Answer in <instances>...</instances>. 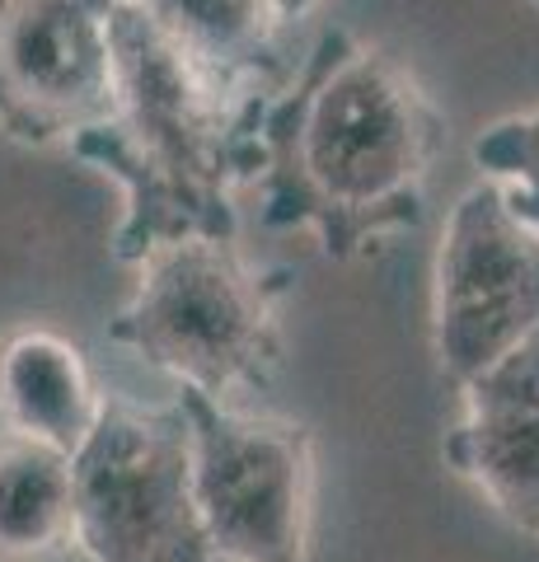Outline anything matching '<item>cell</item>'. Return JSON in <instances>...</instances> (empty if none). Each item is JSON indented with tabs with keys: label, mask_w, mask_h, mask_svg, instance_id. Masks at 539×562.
<instances>
[{
	"label": "cell",
	"mask_w": 539,
	"mask_h": 562,
	"mask_svg": "<svg viewBox=\"0 0 539 562\" xmlns=\"http://www.w3.org/2000/svg\"><path fill=\"white\" fill-rule=\"evenodd\" d=\"M446 117L390 47L324 29L258 122V221L310 231L334 262L427 216Z\"/></svg>",
	"instance_id": "1"
},
{
	"label": "cell",
	"mask_w": 539,
	"mask_h": 562,
	"mask_svg": "<svg viewBox=\"0 0 539 562\" xmlns=\"http://www.w3.org/2000/svg\"><path fill=\"white\" fill-rule=\"evenodd\" d=\"M113 113L71 140L76 160L123 183L113 254L142 262L173 239H235V188L258 179V122L277 90L198 61L132 0L113 10Z\"/></svg>",
	"instance_id": "2"
},
{
	"label": "cell",
	"mask_w": 539,
	"mask_h": 562,
	"mask_svg": "<svg viewBox=\"0 0 539 562\" xmlns=\"http://www.w3.org/2000/svg\"><path fill=\"white\" fill-rule=\"evenodd\" d=\"M109 338L216 403L268 390L282 371L287 272L245 262L235 239H173L150 249Z\"/></svg>",
	"instance_id": "3"
},
{
	"label": "cell",
	"mask_w": 539,
	"mask_h": 562,
	"mask_svg": "<svg viewBox=\"0 0 539 562\" xmlns=\"http://www.w3.org/2000/svg\"><path fill=\"white\" fill-rule=\"evenodd\" d=\"M71 469L85 562H216L193 497V441L179 403L136 408L103 398Z\"/></svg>",
	"instance_id": "4"
},
{
	"label": "cell",
	"mask_w": 539,
	"mask_h": 562,
	"mask_svg": "<svg viewBox=\"0 0 539 562\" xmlns=\"http://www.w3.org/2000/svg\"><path fill=\"white\" fill-rule=\"evenodd\" d=\"M193 441V497L216 562H310L315 436L249 417L198 390L179 394Z\"/></svg>",
	"instance_id": "5"
},
{
	"label": "cell",
	"mask_w": 539,
	"mask_h": 562,
	"mask_svg": "<svg viewBox=\"0 0 539 562\" xmlns=\"http://www.w3.org/2000/svg\"><path fill=\"white\" fill-rule=\"evenodd\" d=\"M539 328V235L512 216L497 183H474L450 206L437 291H431V338L441 375L456 384L493 366L502 351Z\"/></svg>",
	"instance_id": "6"
},
{
	"label": "cell",
	"mask_w": 539,
	"mask_h": 562,
	"mask_svg": "<svg viewBox=\"0 0 539 562\" xmlns=\"http://www.w3.org/2000/svg\"><path fill=\"white\" fill-rule=\"evenodd\" d=\"M117 0H0V132L71 146L117 103Z\"/></svg>",
	"instance_id": "7"
},
{
	"label": "cell",
	"mask_w": 539,
	"mask_h": 562,
	"mask_svg": "<svg viewBox=\"0 0 539 562\" xmlns=\"http://www.w3.org/2000/svg\"><path fill=\"white\" fill-rule=\"evenodd\" d=\"M464 417L446 431V464L516 530L539 539V328L460 384Z\"/></svg>",
	"instance_id": "8"
},
{
	"label": "cell",
	"mask_w": 539,
	"mask_h": 562,
	"mask_svg": "<svg viewBox=\"0 0 539 562\" xmlns=\"http://www.w3.org/2000/svg\"><path fill=\"white\" fill-rule=\"evenodd\" d=\"M103 394L85 351L52 328H20L0 342V422L66 454L94 431Z\"/></svg>",
	"instance_id": "9"
},
{
	"label": "cell",
	"mask_w": 539,
	"mask_h": 562,
	"mask_svg": "<svg viewBox=\"0 0 539 562\" xmlns=\"http://www.w3.org/2000/svg\"><path fill=\"white\" fill-rule=\"evenodd\" d=\"M76 549V469L71 454L0 436V562H52Z\"/></svg>",
	"instance_id": "10"
},
{
	"label": "cell",
	"mask_w": 539,
	"mask_h": 562,
	"mask_svg": "<svg viewBox=\"0 0 539 562\" xmlns=\"http://www.w3.org/2000/svg\"><path fill=\"white\" fill-rule=\"evenodd\" d=\"M132 5H142L173 43H183L221 76L272 85V33L282 29L272 0H132Z\"/></svg>",
	"instance_id": "11"
},
{
	"label": "cell",
	"mask_w": 539,
	"mask_h": 562,
	"mask_svg": "<svg viewBox=\"0 0 539 562\" xmlns=\"http://www.w3.org/2000/svg\"><path fill=\"white\" fill-rule=\"evenodd\" d=\"M469 155L483 169V179L497 183L512 216L539 235V109L493 122Z\"/></svg>",
	"instance_id": "12"
},
{
	"label": "cell",
	"mask_w": 539,
	"mask_h": 562,
	"mask_svg": "<svg viewBox=\"0 0 539 562\" xmlns=\"http://www.w3.org/2000/svg\"><path fill=\"white\" fill-rule=\"evenodd\" d=\"M272 5H277V20H282V24H295V20H305V14L315 10L319 0H272Z\"/></svg>",
	"instance_id": "13"
},
{
	"label": "cell",
	"mask_w": 539,
	"mask_h": 562,
	"mask_svg": "<svg viewBox=\"0 0 539 562\" xmlns=\"http://www.w3.org/2000/svg\"><path fill=\"white\" fill-rule=\"evenodd\" d=\"M535 5H539V0H535Z\"/></svg>",
	"instance_id": "14"
}]
</instances>
